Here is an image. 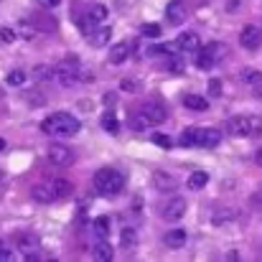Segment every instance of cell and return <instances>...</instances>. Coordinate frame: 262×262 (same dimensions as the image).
<instances>
[{
	"mask_svg": "<svg viewBox=\"0 0 262 262\" xmlns=\"http://www.w3.org/2000/svg\"><path fill=\"white\" fill-rule=\"evenodd\" d=\"M79 127H82V122L69 112H54L41 122V130L54 138H74L79 133Z\"/></svg>",
	"mask_w": 262,
	"mask_h": 262,
	"instance_id": "cell-1",
	"label": "cell"
},
{
	"mask_svg": "<svg viewBox=\"0 0 262 262\" xmlns=\"http://www.w3.org/2000/svg\"><path fill=\"white\" fill-rule=\"evenodd\" d=\"M222 140V133L214 130V127H186L181 133V145H188V148H216Z\"/></svg>",
	"mask_w": 262,
	"mask_h": 262,
	"instance_id": "cell-2",
	"label": "cell"
},
{
	"mask_svg": "<svg viewBox=\"0 0 262 262\" xmlns=\"http://www.w3.org/2000/svg\"><path fill=\"white\" fill-rule=\"evenodd\" d=\"M92 183H94L97 193H102V196H115V193H120V191L125 188V176L120 173L117 168H102V171L94 173Z\"/></svg>",
	"mask_w": 262,
	"mask_h": 262,
	"instance_id": "cell-3",
	"label": "cell"
},
{
	"mask_svg": "<svg viewBox=\"0 0 262 262\" xmlns=\"http://www.w3.org/2000/svg\"><path fill=\"white\" fill-rule=\"evenodd\" d=\"M193 54H196V56H193V64H196L199 69H214V67L227 56V46L219 43V41H211V43H206L204 49L199 46Z\"/></svg>",
	"mask_w": 262,
	"mask_h": 262,
	"instance_id": "cell-4",
	"label": "cell"
},
{
	"mask_svg": "<svg viewBox=\"0 0 262 262\" xmlns=\"http://www.w3.org/2000/svg\"><path fill=\"white\" fill-rule=\"evenodd\" d=\"M262 130V120L252 115H237L232 120H227V133L234 138H252Z\"/></svg>",
	"mask_w": 262,
	"mask_h": 262,
	"instance_id": "cell-5",
	"label": "cell"
},
{
	"mask_svg": "<svg viewBox=\"0 0 262 262\" xmlns=\"http://www.w3.org/2000/svg\"><path fill=\"white\" fill-rule=\"evenodd\" d=\"M51 77L61 84V87H72L79 77H82V69H79V61L74 59V56H67L59 67H54V72H51Z\"/></svg>",
	"mask_w": 262,
	"mask_h": 262,
	"instance_id": "cell-6",
	"label": "cell"
},
{
	"mask_svg": "<svg viewBox=\"0 0 262 262\" xmlns=\"http://www.w3.org/2000/svg\"><path fill=\"white\" fill-rule=\"evenodd\" d=\"M183 214H186V199H181V196H171V199L161 206V216H163L166 222H178Z\"/></svg>",
	"mask_w": 262,
	"mask_h": 262,
	"instance_id": "cell-7",
	"label": "cell"
},
{
	"mask_svg": "<svg viewBox=\"0 0 262 262\" xmlns=\"http://www.w3.org/2000/svg\"><path fill=\"white\" fill-rule=\"evenodd\" d=\"M15 247H18V252H23L26 260H33L36 252H38V247H41V242H38V237L33 232H26V234H18Z\"/></svg>",
	"mask_w": 262,
	"mask_h": 262,
	"instance_id": "cell-8",
	"label": "cell"
},
{
	"mask_svg": "<svg viewBox=\"0 0 262 262\" xmlns=\"http://www.w3.org/2000/svg\"><path fill=\"white\" fill-rule=\"evenodd\" d=\"M239 46L242 49H247V51H257L262 46V31L257 26H245L242 28V33H239Z\"/></svg>",
	"mask_w": 262,
	"mask_h": 262,
	"instance_id": "cell-9",
	"label": "cell"
},
{
	"mask_svg": "<svg viewBox=\"0 0 262 262\" xmlns=\"http://www.w3.org/2000/svg\"><path fill=\"white\" fill-rule=\"evenodd\" d=\"M140 112H143V117L148 120V125H150V127H153V125L166 122V117H168L166 107H163V104H158V102H145V104L140 107Z\"/></svg>",
	"mask_w": 262,
	"mask_h": 262,
	"instance_id": "cell-10",
	"label": "cell"
},
{
	"mask_svg": "<svg viewBox=\"0 0 262 262\" xmlns=\"http://www.w3.org/2000/svg\"><path fill=\"white\" fill-rule=\"evenodd\" d=\"M49 161H51L54 166H69V163L74 161V150L67 148V145H61V143H54V145L49 148Z\"/></svg>",
	"mask_w": 262,
	"mask_h": 262,
	"instance_id": "cell-11",
	"label": "cell"
},
{
	"mask_svg": "<svg viewBox=\"0 0 262 262\" xmlns=\"http://www.w3.org/2000/svg\"><path fill=\"white\" fill-rule=\"evenodd\" d=\"M186 18H188V8H186V3H183V0H171L168 8H166V20H168L171 26H181Z\"/></svg>",
	"mask_w": 262,
	"mask_h": 262,
	"instance_id": "cell-12",
	"label": "cell"
},
{
	"mask_svg": "<svg viewBox=\"0 0 262 262\" xmlns=\"http://www.w3.org/2000/svg\"><path fill=\"white\" fill-rule=\"evenodd\" d=\"M46 186H49V191H51L54 201L69 199V196H72V191H74V186H72L69 181H64V178H51V181H46Z\"/></svg>",
	"mask_w": 262,
	"mask_h": 262,
	"instance_id": "cell-13",
	"label": "cell"
},
{
	"mask_svg": "<svg viewBox=\"0 0 262 262\" xmlns=\"http://www.w3.org/2000/svg\"><path fill=\"white\" fill-rule=\"evenodd\" d=\"M201 46V38H199V33H193V31H183V33H178V38H176V49L178 51H196Z\"/></svg>",
	"mask_w": 262,
	"mask_h": 262,
	"instance_id": "cell-14",
	"label": "cell"
},
{
	"mask_svg": "<svg viewBox=\"0 0 262 262\" xmlns=\"http://www.w3.org/2000/svg\"><path fill=\"white\" fill-rule=\"evenodd\" d=\"M87 38H89V43H92L94 49H102V46L110 43V38H112V28H107V26H97Z\"/></svg>",
	"mask_w": 262,
	"mask_h": 262,
	"instance_id": "cell-15",
	"label": "cell"
},
{
	"mask_svg": "<svg viewBox=\"0 0 262 262\" xmlns=\"http://www.w3.org/2000/svg\"><path fill=\"white\" fill-rule=\"evenodd\" d=\"M130 46H133L130 41H120V43H115V46L110 49V56H107L110 64H122V61L130 56V51H133Z\"/></svg>",
	"mask_w": 262,
	"mask_h": 262,
	"instance_id": "cell-16",
	"label": "cell"
},
{
	"mask_svg": "<svg viewBox=\"0 0 262 262\" xmlns=\"http://www.w3.org/2000/svg\"><path fill=\"white\" fill-rule=\"evenodd\" d=\"M183 107L191 110V112H206L209 110V102L201 94H186L183 97Z\"/></svg>",
	"mask_w": 262,
	"mask_h": 262,
	"instance_id": "cell-17",
	"label": "cell"
},
{
	"mask_svg": "<svg viewBox=\"0 0 262 262\" xmlns=\"http://www.w3.org/2000/svg\"><path fill=\"white\" fill-rule=\"evenodd\" d=\"M92 257L97 262H110L115 257V252H112V247H110L104 239H99V242H94V247H92Z\"/></svg>",
	"mask_w": 262,
	"mask_h": 262,
	"instance_id": "cell-18",
	"label": "cell"
},
{
	"mask_svg": "<svg viewBox=\"0 0 262 262\" xmlns=\"http://www.w3.org/2000/svg\"><path fill=\"white\" fill-rule=\"evenodd\" d=\"M163 242H166V247H171V250H178V247H183L186 245V229H171V232H166V237H163Z\"/></svg>",
	"mask_w": 262,
	"mask_h": 262,
	"instance_id": "cell-19",
	"label": "cell"
},
{
	"mask_svg": "<svg viewBox=\"0 0 262 262\" xmlns=\"http://www.w3.org/2000/svg\"><path fill=\"white\" fill-rule=\"evenodd\" d=\"M31 196H33V201H38V204H51V201H54V196H51V191H49L46 183L33 186V188H31Z\"/></svg>",
	"mask_w": 262,
	"mask_h": 262,
	"instance_id": "cell-20",
	"label": "cell"
},
{
	"mask_svg": "<svg viewBox=\"0 0 262 262\" xmlns=\"http://www.w3.org/2000/svg\"><path fill=\"white\" fill-rule=\"evenodd\" d=\"M188 188L191 191H199V188H204L206 183H209V176H206V171H193V173L188 176Z\"/></svg>",
	"mask_w": 262,
	"mask_h": 262,
	"instance_id": "cell-21",
	"label": "cell"
},
{
	"mask_svg": "<svg viewBox=\"0 0 262 262\" xmlns=\"http://www.w3.org/2000/svg\"><path fill=\"white\" fill-rule=\"evenodd\" d=\"M102 127H104V133H110V135H117V133H120V122H117L115 112H104V115H102Z\"/></svg>",
	"mask_w": 262,
	"mask_h": 262,
	"instance_id": "cell-22",
	"label": "cell"
},
{
	"mask_svg": "<svg viewBox=\"0 0 262 262\" xmlns=\"http://www.w3.org/2000/svg\"><path fill=\"white\" fill-rule=\"evenodd\" d=\"M120 245H122V247H127V250H130V247H135V245H138V232H135V229H130V227H125V229L120 232Z\"/></svg>",
	"mask_w": 262,
	"mask_h": 262,
	"instance_id": "cell-23",
	"label": "cell"
},
{
	"mask_svg": "<svg viewBox=\"0 0 262 262\" xmlns=\"http://www.w3.org/2000/svg\"><path fill=\"white\" fill-rule=\"evenodd\" d=\"M77 23H79V31H82V36H89L94 28H97V20L92 18V15H77Z\"/></svg>",
	"mask_w": 262,
	"mask_h": 262,
	"instance_id": "cell-24",
	"label": "cell"
},
{
	"mask_svg": "<svg viewBox=\"0 0 262 262\" xmlns=\"http://www.w3.org/2000/svg\"><path fill=\"white\" fill-rule=\"evenodd\" d=\"M130 127H133V130H138V133H140V130H148V127H150V125H148V120H145V117H143V112H140V110H135V112H133V115H130Z\"/></svg>",
	"mask_w": 262,
	"mask_h": 262,
	"instance_id": "cell-25",
	"label": "cell"
},
{
	"mask_svg": "<svg viewBox=\"0 0 262 262\" xmlns=\"http://www.w3.org/2000/svg\"><path fill=\"white\" fill-rule=\"evenodd\" d=\"M153 181H156V186H161L163 191H173L176 188V181L171 178V176H166L163 171H158V173L153 176Z\"/></svg>",
	"mask_w": 262,
	"mask_h": 262,
	"instance_id": "cell-26",
	"label": "cell"
},
{
	"mask_svg": "<svg viewBox=\"0 0 262 262\" xmlns=\"http://www.w3.org/2000/svg\"><path fill=\"white\" fill-rule=\"evenodd\" d=\"M5 82H8L10 87H20V84L26 82V72H20V69H13V72H8Z\"/></svg>",
	"mask_w": 262,
	"mask_h": 262,
	"instance_id": "cell-27",
	"label": "cell"
},
{
	"mask_svg": "<svg viewBox=\"0 0 262 262\" xmlns=\"http://www.w3.org/2000/svg\"><path fill=\"white\" fill-rule=\"evenodd\" d=\"M242 82H250L252 87H257V84H262V74L257 69H245L242 72Z\"/></svg>",
	"mask_w": 262,
	"mask_h": 262,
	"instance_id": "cell-28",
	"label": "cell"
},
{
	"mask_svg": "<svg viewBox=\"0 0 262 262\" xmlns=\"http://www.w3.org/2000/svg\"><path fill=\"white\" fill-rule=\"evenodd\" d=\"M140 33H143V36H148V38H158V36L163 33V28H161L158 23H145V26L140 28Z\"/></svg>",
	"mask_w": 262,
	"mask_h": 262,
	"instance_id": "cell-29",
	"label": "cell"
},
{
	"mask_svg": "<svg viewBox=\"0 0 262 262\" xmlns=\"http://www.w3.org/2000/svg\"><path fill=\"white\" fill-rule=\"evenodd\" d=\"M107 13H110V10H107V5H102V3L92 5V10H89V15H92L97 23H99V20H104V18H107Z\"/></svg>",
	"mask_w": 262,
	"mask_h": 262,
	"instance_id": "cell-30",
	"label": "cell"
},
{
	"mask_svg": "<svg viewBox=\"0 0 262 262\" xmlns=\"http://www.w3.org/2000/svg\"><path fill=\"white\" fill-rule=\"evenodd\" d=\"M18 38V31L13 28V26H3L0 28V41H5V43H13Z\"/></svg>",
	"mask_w": 262,
	"mask_h": 262,
	"instance_id": "cell-31",
	"label": "cell"
},
{
	"mask_svg": "<svg viewBox=\"0 0 262 262\" xmlns=\"http://www.w3.org/2000/svg\"><path fill=\"white\" fill-rule=\"evenodd\" d=\"M153 143H156V145H161L163 150H171V148H173V140H171L168 135H161V133H156V135H153Z\"/></svg>",
	"mask_w": 262,
	"mask_h": 262,
	"instance_id": "cell-32",
	"label": "cell"
},
{
	"mask_svg": "<svg viewBox=\"0 0 262 262\" xmlns=\"http://www.w3.org/2000/svg\"><path fill=\"white\" fill-rule=\"evenodd\" d=\"M94 229H97V234H99V237L104 239V237L110 234V222H107L104 216H99V219L94 222Z\"/></svg>",
	"mask_w": 262,
	"mask_h": 262,
	"instance_id": "cell-33",
	"label": "cell"
},
{
	"mask_svg": "<svg viewBox=\"0 0 262 262\" xmlns=\"http://www.w3.org/2000/svg\"><path fill=\"white\" fill-rule=\"evenodd\" d=\"M49 77H51V69H49V67H36L33 79H49Z\"/></svg>",
	"mask_w": 262,
	"mask_h": 262,
	"instance_id": "cell-34",
	"label": "cell"
},
{
	"mask_svg": "<svg viewBox=\"0 0 262 262\" xmlns=\"http://www.w3.org/2000/svg\"><path fill=\"white\" fill-rule=\"evenodd\" d=\"M209 94L211 97H219L222 94V79H211L209 82Z\"/></svg>",
	"mask_w": 262,
	"mask_h": 262,
	"instance_id": "cell-35",
	"label": "cell"
},
{
	"mask_svg": "<svg viewBox=\"0 0 262 262\" xmlns=\"http://www.w3.org/2000/svg\"><path fill=\"white\" fill-rule=\"evenodd\" d=\"M168 72H171V74H183V61H181V59H173V61L168 64Z\"/></svg>",
	"mask_w": 262,
	"mask_h": 262,
	"instance_id": "cell-36",
	"label": "cell"
},
{
	"mask_svg": "<svg viewBox=\"0 0 262 262\" xmlns=\"http://www.w3.org/2000/svg\"><path fill=\"white\" fill-rule=\"evenodd\" d=\"M8 260H13V252L5 247V242L0 239V262H8Z\"/></svg>",
	"mask_w": 262,
	"mask_h": 262,
	"instance_id": "cell-37",
	"label": "cell"
},
{
	"mask_svg": "<svg viewBox=\"0 0 262 262\" xmlns=\"http://www.w3.org/2000/svg\"><path fill=\"white\" fill-rule=\"evenodd\" d=\"M20 33H23V38H28V41H31V38L36 36V31H33V28H31L28 23H20Z\"/></svg>",
	"mask_w": 262,
	"mask_h": 262,
	"instance_id": "cell-38",
	"label": "cell"
},
{
	"mask_svg": "<svg viewBox=\"0 0 262 262\" xmlns=\"http://www.w3.org/2000/svg\"><path fill=\"white\" fill-rule=\"evenodd\" d=\"M59 3H61V0H38V5H41V8H46V10H51V8H56Z\"/></svg>",
	"mask_w": 262,
	"mask_h": 262,
	"instance_id": "cell-39",
	"label": "cell"
},
{
	"mask_svg": "<svg viewBox=\"0 0 262 262\" xmlns=\"http://www.w3.org/2000/svg\"><path fill=\"white\" fill-rule=\"evenodd\" d=\"M234 10H239V0H229V13H234Z\"/></svg>",
	"mask_w": 262,
	"mask_h": 262,
	"instance_id": "cell-40",
	"label": "cell"
},
{
	"mask_svg": "<svg viewBox=\"0 0 262 262\" xmlns=\"http://www.w3.org/2000/svg\"><path fill=\"white\" fill-rule=\"evenodd\" d=\"M255 161H257V166H262V150H257V156H255Z\"/></svg>",
	"mask_w": 262,
	"mask_h": 262,
	"instance_id": "cell-41",
	"label": "cell"
},
{
	"mask_svg": "<svg viewBox=\"0 0 262 262\" xmlns=\"http://www.w3.org/2000/svg\"><path fill=\"white\" fill-rule=\"evenodd\" d=\"M3 150H5V140L0 138V153H3Z\"/></svg>",
	"mask_w": 262,
	"mask_h": 262,
	"instance_id": "cell-42",
	"label": "cell"
}]
</instances>
